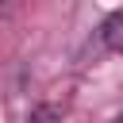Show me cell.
Returning a JSON list of instances; mask_svg holds the SVG:
<instances>
[{"label":"cell","mask_w":123,"mask_h":123,"mask_svg":"<svg viewBox=\"0 0 123 123\" xmlns=\"http://www.w3.org/2000/svg\"><path fill=\"white\" fill-rule=\"evenodd\" d=\"M100 38H104V46H108V50L123 54V12H111V15L104 19V27H100Z\"/></svg>","instance_id":"6da1fadb"},{"label":"cell","mask_w":123,"mask_h":123,"mask_svg":"<svg viewBox=\"0 0 123 123\" xmlns=\"http://www.w3.org/2000/svg\"><path fill=\"white\" fill-rule=\"evenodd\" d=\"M58 119H62V115H58L54 104H38V108L27 115V123H58Z\"/></svg>","instance_id":"7a4b0ae2"},{"label":"cell","mask_w":123,"mask_h":123,"mask_svg":"<svg viewBox=\"0 0 123 123\" xmlns=\"http://www.w3.org/2000/svg\"><path fill=\"white\" fill-rule=\"evenodd\" d=\"M115 123H123V115H119V119H115Z\"/></svg>","instance_id":"3957f363"}]
</instances>
